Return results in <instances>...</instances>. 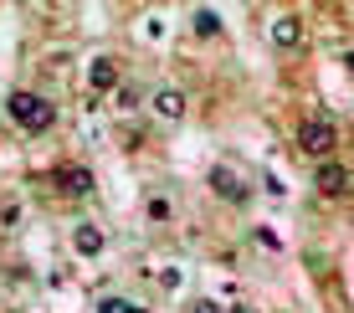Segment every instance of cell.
<instances>
[{
    "instance_id": "obj_1",
    "label": "cell",
    "mask_w": 354,
    "mask_h": 313,
    "mask_svg": "<svg viewBox=\"0 0 354 313\" xmlns=\"http://www.w3.org/2000/svg\"><path fill=\"white\" fill-rule=\"evenodd\" d=\"M10 118H16L26 134H46L52 129V103L41 98V93H10Z\"/></svg>"
},
{
    "instance_id": "obj_2",
    "label": "cell",
    "mask_w": 354,
    "mask_h": 313,
    "mask_svg": "<svg viewBox=\"0 0 354 313\" xmlns=\"http://www.w3.org/2000/svg\"><path fill=\"white\" fill-rule=\"evenodd\" d=\"M298 149L313 154V160H324V154L334 149V124H324V118H308V124L298 129Z\"/></svg>"
},
{
    "instance_id": "obj_3",
    "label": "cell",
    "mask_w": 354,
    "mask_h": 313,
    "mask_svg": "<svg viewBox=\"0 0 354 313\" xmlns=\"http://www.w3.org/2000/svg\"><path fill=\"white\" fill-rule=\"evenodd\" d=\"M313 185L324 190V196H349L354 190V175L344 170V164H334V160H324L319 170H313Z\"/></svg>"
},
{
    "instance_id": "obj_4",
    "label": "cell",
    "mask_w": 354,
    "mask_h": 313,
    "mask_svg": "<svg viewBox=\"0 0 354 313\" xmlns=\"http://www.w3.org/2000/svg\"><path fill=\"white\" fill-rule=\"evenodd\" d=\"M149 108H154V113L165 118V124H180L190 103H185V93H180V88H160V93H154V98H149Z\"/></svg>"
},
{
    "instance_id": "obj_5",
    "label": "cell",
    "mask_w": 354,
    "mask_h": 313,
    "mask_svg": "<svg viewBox=\"0 0 354 313\" xmlns=\"http://www.w3.org/2000/svg\"><path fill=\"white\" fill-rule=\"evenodd\" d=\"M211 190L226 196V200H247V180L231 170V164H216V170H211Z\"/></svg>"
},
{
    "instance_id": "obj_6",
    "label": "cell",
    "mask_w": 354,
    "mask_h": 313,
    "mask_svg": "<svg viewBox=\"0 0 354 313\" xmlns=\"http://www.w3.org/2000/svg\"><path fill=\"white\" fill-rule=\"evenodd\" d=\"M72 247H77V252H82V257H97V252H103V247H108V236H103V231H97V226H88V221H82V226H77V231H72Z\"/></svg>"
},
{
    "instance_id": "obj_7",
    "label": "cell",
    "mask_w": 354,
    "mask_h": 313,
    "mask_svg": "<svg viewBox=\"0 0 354 313\" xmlns=\"http://www.w3.org/2000/svg\"><path fill=\"white\" fill-rule=\"evenodd\" d=\"M298 36H303V21L298 16H277L272 21V46H298Z\"/></svg>"
},
{
    "instance_id": "obj_8",
    "label": "cell",
    "mask_w": 354,
    "mask_h": 313,
    "mask_svg": "<svg viewBox=\"0 0 354 313\" xmlns=\"http://www.w3.org/2000/svg\"><path fill=\"white\" fill-rule=\"evenodd\" d=\"M62 190H72V196H82V190H93V175L82 170V164H72V170H62Z\"/></svg>"
},
{
    "instance_id": "obj_9",
    "label": "cell",
    "mask_w": 354,
    "mask_h": 313,
    "mask_svg": "<svg viewBox=\"0 0 354 313\" xmlns=\"http://www.w3.org/2000/svg\"><path fill=\"white\" fill-rule=\"evenodd\" d=\"M113 82H118V67L108 62V57H97V62H93V88L103 93V88H113Z\"/></svg>"
},
{
    "instance_id": "obj_10",
    "label": "cell",
    "mask_w": 354,
    "mask_h": 313,
    "mask_svg": "<svg viewBox=\"0 0 354 313\" xmlns=\"http://www.w3.org/2000/svg\"><path fill=\"white\" fill-rule=\"evenodd\" d=\"M144 211H149V221H169V216H175V206H169V196H149V206H144Z\"/></svg>"
},
{
    "instance_id": "obj_11",
    "label": "cell",
    "mask_w": 354,
    "mask_h": 313,
    "mask_svg": "<svg viewBox=\"0 0 354 313\" xmlns=\"http://www.w3.org/2000/svg\"><path fill=\"white\" fill-rule=\"evenodd\" d=\"M97 313H149V308H133L129 298H97Z\"/></svg>"
},
{
    "instance_id": "obj_12",
    "label": "cell",
    "mask_w": 354,
    "mask_h": 313,
    "mask_svg": "<svg viewBox=\"0 0 354 313\" xmlns=\"http://www.w3.org/2000/svg\"><path fill=\"white\" fill-rule=\"evenodd\" d=\"M118 108H124V113H133V108H139V93H133V88H118Z\"/></svg>"
},
{
    "instance_id": "obj_13",
    "label": "cell",
    "mask_w": 354,
    "mask_h": 313,
    "mask_svg": "<svg viewBox=\"0 0 354 313\" xmlns=\"http://www.w3.org/2000/svg\"><path fill=\"white\" fill-rule=\"evenodd\" d=\"M190 313H221V308H216V303H205V298H195V303H190Z\"/></svg>"
}]
</instances>
